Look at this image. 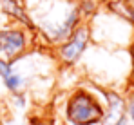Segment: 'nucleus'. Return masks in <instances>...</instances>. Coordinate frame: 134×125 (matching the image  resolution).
<instances>
[{
    "instance_id": "423d86ee",
    "label": "nucleus",
    "mask_w": 134,
    "mask_h": 125,
    "mask_svg": "<svg viewBox=\"0 0 134 125\" xmlns=\"http://www.w3.org/2000/svg\"><path fill=\"white\" fill-rule=\"evenodd\" d=\"M103 9L134 27V0H103Z\"/></svg>"
},
{
    "instance_id": "20e7f679",
    "label": "nucleus",
    "mask_w": 134,
    "mask_h": 125,
    "mask_svg": "<svg viewBox=\"0 0 134 125\" xmlns=\"http://www.w3.org/2000/svg\"><path fill=\"white\" fill-rule=\"evenodd\" d=\"M91 42H92V35H91L89 22H82L62 44L53 47V56L64 67H74L87 53Z\"/></svg>"
},
{
    "instance_id": "9d476101",
    "label": "nucleus",
    "mask_w": 134,
    "mask_h": 125,
    "mask_svg": "<svg viewBox=\"0 0 134 125\" xmlns=\"http://www.w3.org/2000/svg\"><path fill=\"white\" fill-rule=\"evenodd\" d=\"M74 2H78V0H74ZM96 2H103V0H96Z\"/></svg>"
},
{
    "instance_id": "9b49d317",
    "label": "nucleus",
    "mask_w": 134,
    "mask_h": 125,
    "mask_svg": "<svg viewBox=\"0 0 134 125\" xmlns=\"http://www.w3.org/2000/svg\"><path fill=\"white\" fill-rule=\"evenodd\" d=\"M0 125H2V122H0Z\"/></svg>"
},
{
    "instance_id": "7ed1b4c3",
    "label": "nucleus",
    "mask_w": 134,
    "mask_h": 125,
    "mask_svg": "<svg viewBox=\"0 0 134 125\" xmlns=\"http://www.w3.org/2000/svg\"><path fill=\"white\" fill-rule=\"evenodd\" d=\"M35 42L36 35L33 29L13 22L0 24V58L15 62L33 49Z\"/></svg>"
},
{
    "instance_id": "0eeeda50",
    "label": "nucleus",
    "mask_w": 134,
    "mask_h": 125,
    "mask_svg": "<svg viewBox=\"0 0 134 125\" xmlns=\"http://www.w3.org/2000/svg\"><path fill=\"white\" fill-rule=\"evenodd\" d=\"M125 114H127L129 122L134 125V87L131 89V93L125 98Z\"/></svg>"
},
{
    "instance_id": "1a4fd4ad",
    "label": "nucleus",
    "mask_w": 134,
    "mask_h": 125,
    "mask_svg": "<svg viewBox=\"0 0 134 125\" xmlns=\"http://www.w3.org/2000/svg\"><path fill=\"white\" fill-rule=\"evenodd\" d=\"M109 125H131V122H129V118H127V114L125 116H121L120 120H116V122H112V123Z\"/></svg>"
},
{
    "instance_id": "f03ea898",
    "label": "nucleus",
    "mask_w": 134,
    "mask_h": 125,
    "mask_svg": "<svg viewBox=\"0 0 134 125\" xmlns=\"http://www.w3.org/2000/svg\"><path fill=\"white\" fill-rule=\"evenodd\" d=\"M105 105L96 93L76 87L69 93L64 105V125H102Z\"/></svg>"
},
{
    "instance_id": "6e6552de",
    "label": "nucleus",
    "mask_w": 134,
    "mask_h": 125,
    "mask_svg": "<svg viewBox=\"0 0 134 125\" xmlns=\"http://www.w3.org/2000/svg\"><path fill=\"white\" fill-rule=\"evenodd\" d=\"M129 58H131V85L134 87V38L129 45Z\"/></svg>"
},
{
    "instance_id": "f257e3e1",
    "label": "nucleus",
    "mask_w": 134,
    "mask_h": 125,
    "mask_svg": "<svg viewBox=\"0 0 134 125\" xmlns=\"http://www.w3.org/2000/svg\"><path fill=\"white\" fill-rule=\"evenodd\" d=\"M36 40L56 47L83 22L74 0H24Z\"/></svg>"
},
{
    "instance_id": "39448f33",
    "label": "nucleus",
    "mask_w": 134,
    "mask_h": 125,
    "mask_svg": "<svg viewBox=\"0 0 134 125\" xmlns=\"http://www.w3.org/2000/svg\"><path fill=\"white\" fill-rule=\"evenodd\" d=\"M0 17H4L7 22L20 24V25L33 29L24 0H0Z\"/></svg>"
}]
</instances>
